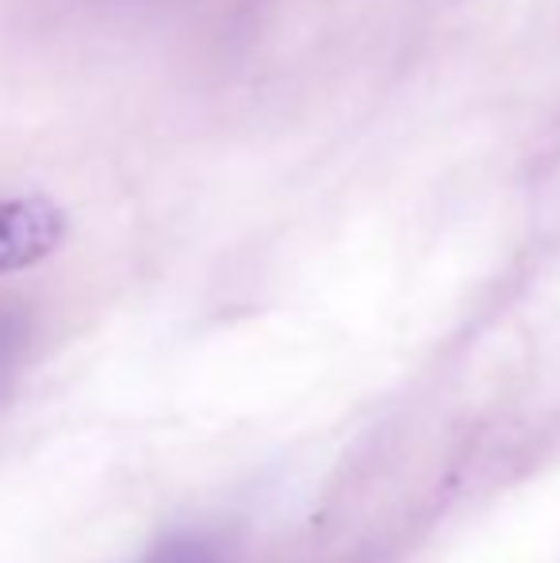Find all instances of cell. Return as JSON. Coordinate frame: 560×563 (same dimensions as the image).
Here are the masks:
<instances>
[{"mask_svg":"<svg viewBox=\"0 0 560 563\" xmlns=\"http://www.w3.org/2000/svg\"><path fill=\"white\" fill-rule=\"evenodd\" d=\"M66 242V211L46 196L0 200V276L23 273Z\"/></svg>","mask_w":560,"mask_h":563,"instance_id":"6da1fadb","label":"cell"},{"mask_svg":"<svg viewBox=\"0 0 560 563\" xmlns=\"http://www.w3.org/2000/svg\"><path fill=\"white\" fill-rule=\"evenodd\" d=\"M150 563H216V544L204 537H173L150 556Z\"/></svg>","mask_w":560,"mask_h":563,"instance_id":"7a4b0ae2","label":"cell"}]
</instances>
